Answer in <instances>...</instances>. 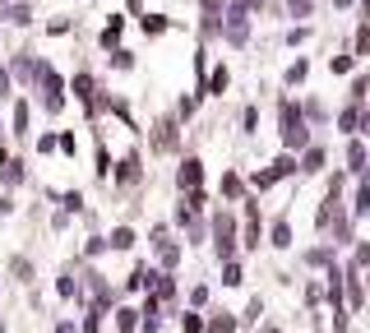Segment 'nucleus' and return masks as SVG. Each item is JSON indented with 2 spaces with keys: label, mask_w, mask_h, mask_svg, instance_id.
<instances>
[{
  "label": "nucleus",
  "mask_w": 370,
  "mask_h": 333,
  "mask_svg": "<svg viewBox=\"0 0 370 333\" xmlns=\"http://www.w3.org/2000/svg\"><path fill=\"white\" fill-rule=\"evenodd\" d=\"M185 181H190V185L199 181V162H185V166H181V185H185Z\"/></svg>",
  "instance_id": "1"
},
{
  "label": "nucleus",
  "mask_w": 370,
  "mask_h": 333,
  "mask_svg": "<svg viewBox=\"0 0 370 333\" xmlns=\"http://www.w3.org/2000/svg\"><path fill=\"white\" fill-rule=\"evenodd\" d=\"M111 245H116V250H125V245H135V236H130V231L121 227V231H116V236H111Z\"/></svg>",
  "instance_id": "2"
}]
</instances>
